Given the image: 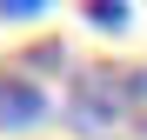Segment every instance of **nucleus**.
<instances>
[{
    "mask_svg": "<svg viewBox=\"0 0 147 140\" xmlns=\"http://www.w3.org/2000/svg\"><path fill=\"white\" fill-rule=\"evenodd\" d=\"M134 93H147V74H120V67H80L74 74V113L94 127H114V120H127V107H134Z\"/></svg>",
    "mask_w": 147,
    "mask_h": 140,
    "instance_id": "1",
    "label": "nucleus"
},
{
    "mask_svg": "<svg viewBox=\"0 0 147 140\" xmlns=\"http://www.w3.org/2000/svg\"><path fill=\"white\" fill-rule=\"evenodd\" d=\"M40 113H47V93L27 80V74H0V127H34L40 120Z\"/></svg>",
    "mask_w": 147,
    "mask_h": 140,
    "instance_id": "2",
    "label": "nucleus"
},
{
    "mask_svg": "<svg viewBox=\"0 0 147 140\" xmlns=\"http://www.w3.org/2000/svg\"><path fill=\"white\" fill-rule=\"evenodd\" d=\"M94 27H127V7H120V0H94Z\"/></svg>",
    "mask_w": 147,
    "mask_h": 140,
    "instance_id": "3",
    "label": "nucleus"
},
{
    "mask_svg": "<svg viewBox=\"0 0 147 140\" xmlns=\"http://www.w3.org/2000/svg\"><path fill=\"white\" fill-rule=\"evenodd\" d=\"M47 7H54V0H0V20H34Z\"/></svg>",
    "mask_w": 147,
    "mask_h": 140,
    "instance_id": "4",
    "label": "nucleus"
}]
</instances>
